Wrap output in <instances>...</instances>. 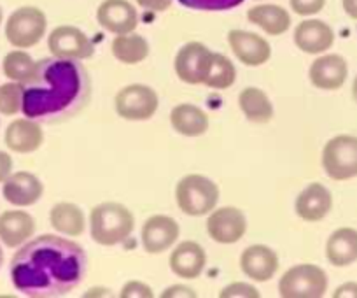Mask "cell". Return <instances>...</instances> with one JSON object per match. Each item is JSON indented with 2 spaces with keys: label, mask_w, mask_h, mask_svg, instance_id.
<instances>
[{
  "label": "cell",
  "mask_w": 357,
  "mask_h": 298,
  "mask_svg": "<svg viewBox=\"0 0 357 298\" xmlns=\"http://www.w3.org/2000/svg\"><path fill=\"white\" fill-rule=\"evenodd\" d=\"M86 253L77 242L40 235L26 242L11 260V281L25 297H63L84 279Z\"/></svg>",
  "instance_id": "6da1fadb"
},
{
  "label": "cell",
  "mask_w": 357,
  "mask_h": 298,
  "mask_svg": "<svg viewBox=\"0 0 357 298\" xmlns=\"http://www.w3.org/2000/svg\"><path fill=\"white\" fill-rule=\"evenodd\" d=\"M89 90L88 72L77 60L43 58L23 83L22 111L36 121L58 123L84 107Z\"/></svg>",
  "instance_id": "7a4b0ae2"
},
{
  "label": "cell",
  "mask_w": 357,
  "mask_h": 298,
  "mask_svg": "<svg viewBox=\"0 0 357 298\" xmlns=\"http://www.w3.org/2000/svg\"><path fill=\"white\" fill-rule=\"evenodd\" d=\"M135 219L133 214L118 202H104L89 212L91 239L100 246H118L132 235Z\"/></svg>",
  "instance_id": "3957f363"
},
{
  "label": "cell",
  "mask_w": 357,
  "mask_h": 298,
  "mask_svg": "<svg viewBox=\"0 0 357 298\" xmlns=\"http://www.w3.org/2000/svg\"><path fill=\"white\" fill-rule=\"evenodd\" d=\"M175 200L184 214L205 216L218 205L219 188L202 174H190L177 183Z\"/></svg>",
  "instance_id": "277c9868"
},
{
  "label": "cell",
  "mask_w": 357,
  "mask_h": 298,
  "mask_svg": "<svg viewBox=\"0 0 357 298\" xmlns=\"http://www.w3.org/2000/svg\"><path fill=\"white\" fill-rule=\"evenodd\" d=\"M47 20L39 8L25 6L13 13L6 23V37L18 50H26L40 43L46 36Z\"/></svg>",
  "instance_id": "5b68a950"
},
{
  "label": "cell",
  "mask_w": 357,
  "mask_h": 298,
  "mask_svg": "<svg viewBox=\"0 0 357 298\" xmlns=\"http://www.w3.org/2000/svg\"><path fill=\"white\" fill-rule=\"evenodd\" d=\"M328 290V276L312 263L287 270L279 281V293L284 298H319Z\"/></svg>",
  "instance_id": "8992f818"
},
{
  "label": "cell",
  "mask_w": 357,
  "mask_h": 298,
  "mask_svg": "<svg viewBox=\"0 0 357 298\" xmlns=\"http://www.w3.org/2000/svg\"><path fill=\"white\" fill-rule=\"evenodd\" d=\"M322 167L335 181L357 177V137L336 135L322 149Z\"/></svg>",
  "instance_id": "52a82bcc"
},
{
  "label": "cell",
  "mask_w": 357,
  "mask_h": 298,
  "mask_svg": "<svg viewBox=\"0 0 357 298\" xmlns=\"http://www.w3.org/2000/svg\"><path fill=\"white\" fill-rule=\"evenodd\" d=\"M116 112L126 121H146L158 111L156 91L146 84H128L116 95Z\"/></svg>",
  "instance_id": "ba28073f"
},
{
  "label": "cell",
  "mask_w": 357,
  "mask_h": 298,
  "mask_svg": "<svg viewBox=\"0 0 357 298\" xmlns=\"http://www.w3.org/2000/svg\"><path fill=\"white\" fill-rule=\"evenodd\" d=\"M212 53L205 44L188 43L178 50L174 68L178 80L188 84H204L212 65Z\"/></svg>",
  "instance_id": "9c48e42d"
},
{
  "label": "cell",
  "mask_w": 357,
  "mask_h": 298,
  "mask_svg": "<svg viewBox=\"0 0 357 298\" xmlns=\"http://www.w3.org/2000/svg\"><path fill=\"white\" fill-rule=\"evenodd\" d=\"M47 47L53 57L65 60H86L95 53L91 39L81 29L72 25L56 27L47 37Z\"/></svg>",
  "instance_id": "30bf717a"
},
{
  "label": "cell",
  "mask_w": 357,
  "mask_h": 298,
  "mask_svg": "<svg viewBox=\"0 0 357 298\" xmlns=\"http://www.w3.org/2000/svg\"><path fill=\"white\" fill-rule=\"evenodd\" d=\"M207 232L219 244H235L245 235L247 219L236 207L215 209L207 219Z\"/></svg>",
  "instance_id": "8fae6325"
},
{
  "label": "cell",
  "mask_w": 357,
  "mask_h": 298,
  "mask_svg": "<svg viewBox=\"0 0 357 298\" xmlns=\"http://www.w3.org/2000/svg\"><path fill=\"white\" fill-rule=\"evenodd\" d=\"M228 43L235 57L249 67H259L272 57V46L266 39L247 30H229Z\"/></svg>",
  "instance_id": "7c38bea8"
},
{
  "label": "cell",
  "mask_w": 357,
  "mask_h": 298,
  "mask_svg": "<svg viewBox=\"0 0 357 298\" xmlns=\"http://www.w3.org/2000/svg\"><path fill=\"white\" fill-rule=\"evenodd\" d=\"M181 228L170 216H151L142 227V246L151 255H160L177 242Z\"/></svg>",
  "instance_id": "4fadbf2b"
},
{
  "label": "cell",
  "mask_w": 357,
  "mask_h": 298,
  "mask_svg": "<svg viewBox=\"0 0 357 298\" xmlns=\"http://www.w3.org/2000/svg\"><path fill=\"white\" fill-rule=\"evenodd\" d=\"M97 22L107 32L121 36L137 29L139 15L128 0H104L97 9Z\"/></svg>",
  "instance_id": "5bb4252c"
},
{
  "label": "cell",
  "mask_w": 357,
  "mask_h": 298,
  "mask_svg": "<svg viewBox=\"0 0 357 298\" xmlns=\"http://www.w3.org/2000/svg\"><path fill=\"white\" fill-rule=\"evenodd\" d=\"M347 74H349V67H347L345 58L340 54H324L310 65L308 77L319 90L333 91L340 90L345 84Z\"/></svg>",
  "instance_id": "9a60e30c"
},
{
  "label": "cell",
  "mask_w": 357,
  "mask_h": 298,
  "mask_svg": "<svg viewBox=\"0 0 357 298\" xmlns=\"http://www.w3.org/2000/svg\"><path fill=\"white\" fill-rule=\"evenodd\" d=\"M240 269L250 279L257 283H266L279 270V256L272 248L254 244L247 248L240 256Z\"/></svg>",
  "instance_id": "2e32d148"
},
{
  "label": "cell",
  "mask_w": 357,
  "mask_h": 298,
  "mask_svg": "<svg viewBox=\"0 0 357 298\" xmlns=\"http://www.w3.org/2000/svg\"><path fill=\"white\" fill-rule=\"evenodd\" d=\"M4 198L11 205L16 207H29L39 202V198L44 193V184L40 183L39 177L32 172H16L11 174L4 181Z\"/></svg>",
  "instance_id": "e0dca14e"
},
{
  "label": "cell",
  "mask_w": 357,
  "mask_h": 298,
  "mask_svg": "<svg viewBox=\"0 0 357 298\" xmlns=\"http://www.w3.org/2000/svg\"><path fill=\"white\" fill-rule=\"evenodd\" d=\"M335 43V32L321 20H305L298 23L294 30V44L308 54H319L328 51Z\"/></svg>",
  "instance_id": "ac0fdd59"
},
{
  "label": "cell",
  "mask_w": 357,
  "mask_h": 298,
  "mask_svg": "<svg viewBox=\"0 0 357 298\" xmlns=\"http://www.w3.org/2000/svg\"><path fill=\"white\" fill-rule=\"evenodd\" d=\"M207 265V253L198 242L184 241L172 251L170 269L175 276L197 279Z\"/></svg>",
  "instance_id": "d6986e66"
},
{
  "label": "cell",
  "mask_w": 357,
  "mask_h": 298,
  "mask_svg": "<svg viewBox=\"0 0 357 298\" xmlns=\"http://www.w3.org/2000/svg\"><path fill=\"white\" fill-rule=\"evenodd\" d=\"M44 142V132L36 119H16L6 130V146L11 151L26 155L37 151Z\"/></svg>",
  "instance_id": "ffe728a7"
},
{
  "label": "cell",
  "mask_w": 357,
  "mask_h": 298,
  "mask_svg": "<svg viewBox=\"0 0 357 298\" xmlns=\"http://www.w3.org/2000/svg\"><path fill=\"white\" fill-rule=\"evenodd\" d=\"M333 207V197L328 188L321 183H312L298 195L296 214L308 223L321 221Z\"/></svg>",
  "instance_id": "44dd1931"
},
{
  "label": "cell",
  "mask_w": 357,
  "mask_h": 298,
  "mask_svg": "<svg viewBox=\"0 0 357 298\" xmlns=\"http://www.w3.org/2000/svg\"><path fill=\"white\" fill-rule=\"evenodd\" d=\"M36 232V221L25 211H6L0 214V241L6 248H20Z\"/></svg>",
  "instance_id": "7402d4cb"
},
{
  "label": "cell",
  "mask_w": 357,
  "mask_h": 298,
  "mask_svg": "<svg viewBox=\"0 0 357 298\" xmlns=\"http://www.w3.org/2000/svg\"><path fill=\"white\" fill-rule=\"evenodd\" d=\"M247 20L268 36H282L291 29V15L282 6L261 4L247 11Z\"/></svg>",
  "instance_id": "603a6c76"
},
{
  "label": "cell",
  "mask_w": 357,
  "mask_h": 298,
  "mask_svg": "<svg viewBox=\"0 0 357 298\" xmlns=\"http://www.w3.org/2000/svg\"><path fill=\"white\" fill-rule=\"evenodd\" d=\"M326 256L335 267H347L357 260V230L338 228L333 232L326 244Z\"/></svg>",
  "instance_id": "cb8c5ba5"
},
{
  "label": "cell",
  "mask_w": 357,
  "mask_h": 298,
  "mask_svg": "<svg viewBox=\"0 0 357 298\" xmlns=\"http://www.w3.org/2000/svg\"><path fill=\"white\" fill-rule=\"evenodd\" d=\"M170 123L175 132L184 137L204 135L208 128V118L205 111L193 104H181L172 109Z\"/></svg>",
  "instance_id": "d4e9b609"
},
{
  "label": "cell",
  "mask_w": 357,
  "mask_h": 298,
  "mask_svg": "<svg viewBox=\"0 0 357 298\" xmlns=\"http://www.w3.org/2000/svg\"><path fill=\"white\" fill-rule=\"evenodd\" d=\"M50 223L58 234L70 235V237H77L86 228L84 212L70 202H60L54 205L50 212Z\"/></svg>",
  "instance_id": "484cf974"
},
{
  "label": "cell",
  "mask_w": 357,
  "mask_h": 298,
  "mask_svg": "<svg viewBox=\"0 0 357 298\" xmlns=\"http://www.w3.org/2000/svg\"><path fill=\"white\" fill-rule=\"evenodd\" d=\"M238 105L245 118L254 123H268L273 118V105L263 90L249 87L240 91Z\"/></svg>",
  "instance_id": "4316f807"
},
{
  "label": "cell",
  "mask_w": 357,
  "mask_h": 298,
  "mask_svg": "<svg viewBox=\"0 0 357 298\" xmlns=\"http://www.w3.org/2000/svg\"><path fill=\"white\" fill-rule=\"evenodd\" d=\"M111 50L116 60L126 65H135L147 58V54H149V43L146 40V37L139 36V33H121V36H118L112 40Z\"/></svg>",
  "instance_id": "83f0119b"
},
{
  "label": "cell",
  "mask_w": 357,
  "mask_h": 298,
  "mask_svg": "<svg viewBox=\"0 0 357 298\" xmlns=\"http://www.w3.org/2000/svg\"><path fill=\"white\" fill-rule=\"evenodd\" d=\"M235 80L236 68L233 61L228 57H225V54L214 53L211 70H208V76L204 83L205 87L214 88V90H226V88L233 87Z\"/></svg>",
  "instance_id": "f1b7e54d"
},
{
  "label": "cell",
  "mask_w": 357,
  "mask_h": 298,
  "mask_svg": "<svg viewBox=\"0 0 357 298\" xmlns=\"http://www.w3.org/2000/svg\"><path fill=\"white\" fill-rule=\"evenodd\" d=\"M37 61H33L32 57L25 51H11V53L6 54L2 67H4V74L8 80L25 83L32 76Z\"/></svg>",
  "instance_id": "f546056e"
},
{
  "label": "cell",
  "mask_w": 357,
  "mask_h": 298,
  "mask_svg": "<svg viewBox=\"0 0 357 298\" xmlns=\"http://www.w3.org/2000/svg\"><path fill=\"white\" fill-rule=\"evenodd\" d=\"M23 83L11 81L0 87V114L15 116L22 111Z\"/></svg>",
  "instance_id": "4dcf8cb0"
},
{
  "label": "cell",
  "mask_w": 357,
  "mask_h": 298,
  "mask_svg": "<svg viewBox=\"0 0 357 298\" xmlns=\"http://www.w3.org/2000/svg\"><path fill=\"white\" fill-rule=\"evenodd\" d=\"M184 8L195 9V11H229L242 6L245 0H178Z\"/></svg>",
  "instance_id": "1f68e13d"
},
{
  "label": "cell",
  "mask_w": 357,
  "mask_h": 298,
  "mask_svg": "<svg viewBox=\"0 0 357 298\" xmlns=\"http://www.w3.org/2000/svg\"><path fill=\"white\" fill-rule=\"evenodd\" d=\"M219 297L221 298H235V297L259 298V291H257L252 284L233 283V284H228L222 291H219Z\"/></svg>",
  "instance_id": "d6a6232c"
},
{
  "label": "cell",
  "mask_w": 357,
  "mask_h": 298,
  "mask_svg": "<svg viewBox=\"0 0 357 298\" xmlns=\"http://www.w3.org/2000/svg\"><path fill=\"white\" fill-rule=\"evenodd\" d=\"M289 4L298 16H314L324 9L326 0H289Z\"/></svg>",
  "instance_id": "836d02e7"
},
{
  "label": "cell",
  "mask_w": 357,
  "mask_h": 298,
  "mask_svg": "<svg viewBox=\"0 0 357 298\" xmlns=\"http://www.w3.org/2000/svg\"><path fill=\"white\" fill-rule=\"evenodd\" d=\"M153 295V290L146 283H140V281H128L121 288V291H119V297L121 298H151Z\"/></svg>",
  "instance_id": "e575fe53"
},
{
  "label": "cell",
  "mask_w": 357,
  "mask_h": 298,
  "mask_svg": "<svg viewBox=\"0 0 357 298\" xmlns=\"http://www.w3.org/2000/svg\"><path fill=\"white\" fill-rule=\"evenodd\" d=\"M137 4L151 13H163L170 9L172 0H137Z\"/></svg>",
  "instance_id": "d590c367"
},
{
  "label": "cell",
  "mask_w": 357,
  "mask_h": 298,
  "mask_svg": "<svg viewBox=\"0 0 357 298\" xmlns=\"http://www.w3.org/2000/svg\"><path fill=\"white\" fill-rule=\"evenodd\" d=\"M163 298H175V297H197L193 290L190 286H183V284H178V286H170L168 290H165L161 293Z\"/></svg>",
  "instance_id": "8d00e7d4"
},
{
  "label": "cell",
  "mask_w": 357,
  "mask_h": 298,
  "mask_svg": "<svg viewBox=\"0 0 357 298\" xmlns=\"http://www.w3.org/2000/svg\"><path fill=\"white\" fill-rule=\"evenodd\" d=\"M13 170V158L9 153L0 151V183H4Z\"/></svg>",
  "instance_id": "74e56055"
},
{
  "label": "cell",
  "mask_w": 357,
  "mask_h": 298,
  "mask_svg": "<svg viewBox=\"0 0 357 298\" xmlns=\"http://www.w3.org/2000/svg\"><path fill=\"white\" fill-rule=\"evenodd\" d=\"M335 298H343V297H356L357 298V283H345L340 288H336V291L333 293Z\"/></svg>",
  "instance_id": "f35d334b"
},
{
  "label": "cell",
  "mask_w": 357,
  "mask_h": 298,
  "mask_svg": "<svg viewBox=\"0 0 357 298\" xmlns=\"http://www.w3.org/2000/svg\"><path fill=\"white\" fill-rule=\"evenodd\" d=\"M343 11L347 13V16L357 22V0H342Z\"/></svg>",
  "instance_id": "ab89813d"
},
{
  "label": "cell",
  "mask_w": 357,
  "mask_h": 298,
  "mask_svg": "<svg viewBox=\"0 0 357 298\" xmlns=\"http://www.w3.org/2000/svg\"><path fill=\"white\" fill-rule=\"evenodd\" d=\"M352 97H354V100L357 102V76H356V80H354V84H352Z\"/></svg>",
  "instance_id": "60d3db41"
},
{
  "label": "cell",
  "mask_w": 357,
  "mask_h": 298,
  "mask_svg": "<svg viewBox=\"0 0 357 298\" xmlns=\"http://www.w3.org/2000/svg\"><path fill=\"white\" fill-rule=\"evenodd\" d=\"M2 262H4V251L0 248V267H2Z\"/></svg>",
  "instance_id": "b9f144b4"
},
{
  "label": "cell",
  "mask_w": 357,
  "mask_h": 298,
  "mask_svg": "<svg viewBox=\"0 0 357 298\" xmlns=\"http://www.w3.org/2000/svg\"><path fill=\"white\" fill-rule=\"evenodd\" d=\"M2 20H4V15H2V9H0V25H2Z\"/></svg>",
  "instance_id": "7bdbcfd3"
}]
</instances>
